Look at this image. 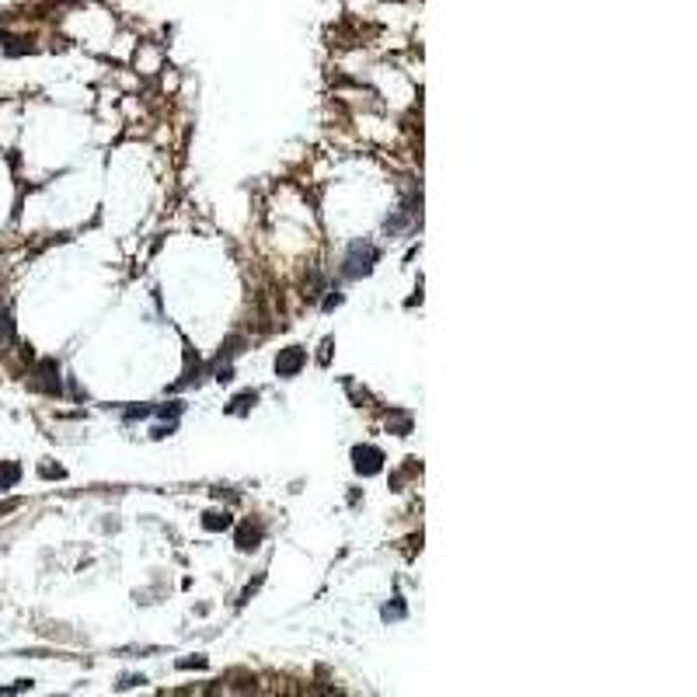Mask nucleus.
Instances as JSON below:
<instances>
[{
  "instance_id": "nucleus-1",
  "label": "nucleus",
  "mask_w": 697,
  "mask_h": 697,
  "mask_svg": "<svg viewBox=\"0 0 697 697\" xmlns=\"http://www.w3.org/2000/svg\"><path fill=\"white\" fill-rule=\"evenodd\" d=\"M377 258H380L377 244H370V241H352L349 251H345V262H342V276H349V279L366 276V272L373 269Z\"/></svg>"
},
{
  "instance_id": "nucleus-6",
  "label": "nucleus",
  "mask_w": 697,
  "mask_h": 697,
  "mask_svg": "<svg viewBox=\"0 0 697 697\" xmlns=\"http://www.w3.org/2000/svg\"><path fill=\"white\" fill-rule=\"evenodd\" d=\"M230 523H234V519H230V512H216V509H213V512H206V516H202V526H206V530H227Z\"/></svg>"
},
{
  "instance_id": "nucleus-11",
  "label": "nucleus",
  "mask_w": 697,
  "mask_h": 697,
  "mask_svg": "<svg viewBox=\"0 0 697 697\" xmlns=\"http://www.w3.org/2000/svg\"><path fill=\"white\" fill-rule=\"evenodd\" d=\"M411 216H415V209L404 206V220H411ZM398 227H401V220H387V230H398Z\"/></svg>"
},
{
  "instance_id": "nucleus-10",
  "label": "nucleus",
  "mask_w": 697,
  "mask_h": 697,
  "mask_svg": "<svg viewBox=\"0 0 697 697\" xmlns=\"http://www.w3.org/2000/svg\"><path fill=\"white\" fill-rule=\"evenodd\" d=\"M384 617H404V603H394V606H384Z\"/></svg>"
},
{
  "instance_id": "nucleus-9",
  "label": "nucleus",
  "mask_w": 697,
  "mask_h": 697,
  "mask_svg": "<svg viewBox=\"0 0 697 697\" xmlns=\"http://www.w3.org/2000/svg\"><path fill=\"white\" fill-rule=\"evenodd\" d=\"M255 401H258V394H255V391H244V394H237V398H234V408H230V411H248Z\"/></svg>"
},
{
  "instance_id": "nucleus-7",
  "label": "nucleus",
  "mask_w": 697,
  "mask_h": 697,
  "mask_svg": "<svg viewBox=\"0 0 697 697\" xmlns=\"http://www.w3.org/2000/svg\"><path fill=\"white\" fill-rule=\"evenodd\" d=\"M0 345H14V321L4 307H0Z\"/></svg>"
},
{
  "instance_id": "nucleus-5",
  "label": "nucleus",
  "mask_w": 697,
  "mask_h": 697,
  "mask_svg": "<svg viewBox=\"0 0 697 697\" xmlns=\"http://www.w3.org/2000/svg\"><path fill=\"white\" fill-rule=\"evenodd\" d=\"M258 540H262V526H251V523H248V526L237 530V547H241V551H255Z\"/></svg>"
},
{
  "instance_id": "nucleus-4",
  "label": "nucleus",
  "mask_w": 697,
  "mask_h": 697,
  "mask_svg": "<svg viewBox=\"0 0 697 697\" xmlns=\"http://www.w3.org/2000/svg\"><path fill=\"white\" fill-rule=\"evenodd\" d=\"M303 363H307V352L297 349V345H290V349H283V352H279V359H276V373H279V377H297L300 370H303Z\"/></svg>"
},
{
  "instance_id": "nucleus-8",
  "label": "nucleus",
  "mask_w": 697,
  "mask_h": 697,
  "mask_svg": "<svg viewBox=\"0 0 697 697\" xmlns=\"http://www.w3.org/2000/svg\"><path fill=\"white\" fill-rule=\"evenodd\" d=\"M18 478H21V471H18L14 464H0V492H4V489H11Z\"/></svg>"
},
{
  "instance_id": "nucleus-12",
  "label": "nucleus",
  "mask_w": 697,
  "mask_h": 697,
  "mask_svg": "<svg viewBox=\"0 0 697 697\" xmlns=\"http://www.w3.org/2000/svg\"><path fill=\"white\" fill-rule=\"evenodd\" d=\"M18 502H0V512H7V509H14Z\"/></svg>"
},
{
  "instance_id": "nucleus-3",
  "label": "nucleus",
  "mask_w": 697,
  "mask_h": 697,
  "mask_svg": "<svg viewBox=\"0 0 697 697\" xmlns=\"http://www.w3.org/2000/svg\"><path fill=\"white\" fill-rule=\"evenodd\" d=\"M352 464H356V471L359 474H377L380 467H384V453L377 450V446H356L352 450Z\"/></svg>"
},
{
  "instance_id": "nucleus-2",
  "label": "nucleus",
  "mask_w": 697,
  "mask_h": 697,
  "mask_svg": "<svg viewBox=\"0 0 697 697\" xmlns=\"http://www.w3.org/2000/svg\"><path fill=\"white\" fill-rule=\"evenodd\" d=\"M32 387L35 391H46V394H60V366L56 359H42L32 373Z\"/></svg>"
}]
</instances>
